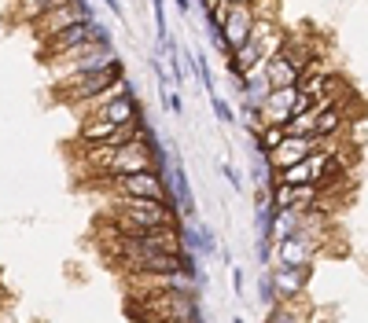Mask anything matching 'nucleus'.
Listing matches in <instances>:
<instances>
[{
	"label": "nucleus",
	"instance_id": "obj_1",
	"mask_svg": "<svg viewBox=\"0 0 368 323\" xmlns=\"http://www.w3.org/2000/svg\"><path fill=\"white\" fill-rule=\"evenodd\" d=\"M103 232L107 235H144L163 224H181V213L170 199H137V195H118L107 206Z\"/></svg>",
	"mask_w": 368,
	"mask_h": 323
},
{
	"label": "nucleus",
	"instance_id": "obj_2",
	"mask_svg": "<svg viewBox=\"0 0 368 323\" xmlns=\"http://www.w3.org/2000/svg\"><path fill=\"white\" fill-rule=\"evenodd\" d=\"M129 316L140 323H199L196 286H166L151 294H133Z\"/></svg>",
	"mask_w": 368,
	"mask_h": 323
},
{
	"label": "nucleus",
	"instance_id": "obj_3",
	"mask_svg": "<svg viewBox=\"0 0 368 323\" xmlns=\"http://www.w3.org/2000/svg\"><path fill=\"white\" fill-rule=\"evenodd\" d=\"M92 44H115V37H110V29H107L100 19L77 22V26H70V29H63V34L48 37V41H41V52H37V59H44V62L74 59V55L89 52Z\"/></svg>",
	"mask_w": 368,
	"mask_h": 323
},
{
	"label": "nucleus",
	"instance_id": "obj_4",
	"mask_svg": "<svg viewBox=\"0 0 368 323\" xmlns=\"http://www.w3.org/2000/svg\"><path fill=\"white\" fill-rule=\"evenodd\" d=\"M118 77H125V62H122V59H115V62H110V67H103V70L56 81V85H52V100H56V103H67V107H77V103L92 100L96 92H103L110 81H118Z\"/></svg>",
	"mask_w": 368,
	"mask_h": 323
},
{
	"label": "nucleus",
	"instance_id": "obj_5",
	"mask_svg": "<svg viewBox=\"0 0 368 323\" xmlns=\"http://www.w3.org/2000/svg\"><path fill=\"white\" fill-rule=\"evenodd\" d=\"M89 19H96V11H92L89 0H63V4L48 8L37 22H30V34H34L37 44H41V41L56 37V34H63V29L77 26V22H89Z\"/></svg>",
	"mask_w": 368,
	"mask_h": 323
},
{
	"label": "nucleus",
	"instance_id": "obj_6",
	"mask_svg": "<svg viewBox=\"0 0 368 323\" xmlns=\"http://www.w3.org/2000/svg\"><path fill=\"white\" fill-rule=\"evenodd\" d=\"M115 59H118L115 44H92L89 52L74 55V59H59V62H48V67L56 70V81H63V77H82V74H92V70H103V67H110V62H115Z\"/></svg>",
	"mask_w": 368,
	"mask_h": 323
},
{
	"label": "nucleus",
	"instance_id": "obj_7",
	"mask_svg": "<svg viewBox=\"0 0 368 323\" xmlns=\"http://www.w3.org/2000/svg\"><path fill=\"white\" fill-rule=\"evenodd\" d=\"M82 118H107V121H115V125H140L144 121V110H140L137 92H122L110 103L89 110V114H82Z\"/></svg>",
	"mask_w": 368,
	"mask_h": 323
},
{
	"label": "nucleus",
	"instance_id": "obj_8",
	"mask_svg": "<svg viewBox=\"0 0 368 323\" xmlns=\"http://www.w3.org/2000/svg\"><path fill=\"white\" fill-rule=\"evenodd\" d=\"M250 26H254V8L250 4H225V19H221V37H225L229 52L250 41Z\"/></svg>",
	"mask_w": 368,
	"mask_h": 323
},
{
	"label": "nucleus",
	"instance_id": "obj_9",
	"mask_svg": "<svg viewBox=\"0 0 368 323\" xmlns=\"http://www.w3.org/2000/svg\"><path fill=\"white\" fill-rule=\"evenodd\" d=\"M321 136H287L280 147L269 154V166L273 169H287V166H295V162H302L306 154H313V151H321Z\"/></svg>",
	"mask_w": 368,
	"mask_h": 323
},
{
	"label": "nucleus",
	"instance_id": "obj_10",
	"mask_svg": "<svg viewBox=\"0 0 368 323\" xmlns=\"http://www.w3.org/2000/svg\"><path fill=\"white\" fill-rule=\"evenodd\" d=\"M269 272H273V286H277L280 301H287V298H302V294H306V290H310V268L273 265Z\"/></svg>",
	"mask_w": 368,
	"mask_h": 323
},
{
	"label": "nucleus",
	"instance_id": "obj_11",
	"mask_svg": "<svg viewBox=\"0 0 368 323\" xmlns=\"http://www.w3.org/2000/svg\"><path fill=\"white\" fill-rule=\"evenodd\" d=\"M265 77H269V85H273V88H291V85H298L302 70L280 52V55H273L265 62Z\"/></svg>",
	"mask_w": 368,
	"mask_h": 323
},
{
	"label": "nucleus",
	"instance_id": "obj_12",
	"mask_svg": "<svg viewBox=\"0 0 368 323\" xmlns=\"http://www.w3.org/2000/svg\"><path fill=\"white\" fill-rule=\"evenodd\" d=\"M258 59H262V44H258V41H243L239 48H232V52L225 55V67H229V74L239 81Z\"/></svg>",
	"mask_w": 368,
	"mask_h": 323
},
{
	"label": "nucleus",
	"instance_id": "obj_13",
	"mask_svg": "<svg viewBox=\"0 0 368 323\" xmlns=\"http://www.w3.org/2000/svg\"><path fill=\"white\" fill-rule=\"evenodd\" d=\"M122 125L107 121V118H82V128H77V143H110V136L118 133Z\"/></svg>",
	"mask_w": 368,
	"mask_h": 323
},
{
	"label": "nucleus",
	"instance_id": "obj_14",
	"mask_svg": "<svg viewBox=\"0 0 368 323\" xmlns=\"http://www.w3.org/2000/svg\"><path fill=\"white\" fill-rule=\"evenodd\" d=\"M306 298V294H302ZM302 298H287V301H277L269 309V319L265 323H310V309H302Z\"/></svg>",
	"mask_w": 368,
	"mask_h": 323
},
{
	"label": "nucleus",
	"instance_id": "obj_15",
	"mask_svg": "<svg viewBox=\"0 0 368 323\" xmlns=\"http://www.w3.org/2000/svg\"><path fill=\"white\" fill-rule=\"evenodd\" d=\"M346 128V103H331L328 110H321V118H317V136H343Z\"/></svg>",
	"mask_w": 368,
	"mask_h": 323
},
{
	"label": "nucleus",
	"instance_id": "obj_16",
	"mask_svg": "<svg viewBox=\"0 0 368 323\" xmlns=\"http://www.w3.org/2000/svg\"><path fill=\"white\" fill-rule=\"evenodd\" d=\"M250 140H254V147H258V154L269 158L287 140V125H262V128H254V133H250Z\"/></svg>",
	"mask_w": 368,
	"mask_h": 323
},
{
	"label": "nucleus",
	"instance_id": "obj_17",
	"mask_svg": "<svg viewBox=\"0 0 368 323\" xmlns=\"http://www.w3.org/2000/svg\"><path fill=\"white\" fill-rule=\"evenodd\" d=\"M56 4H63V0H15V11L11 15H15V22L30 26V22H37L48 8H56Z\"/></svg>",
	"mask_w": 368,
	"mask_h": 323
},
{
	"label": "nucleus",
	"instance_id": "obj_18",
	"mask_svg": "<svg viewBox=\"0 0 368 323\" xmlns=\"http://www.w3.org/2000/svg\"><path fill=\"white\" fill-rule=\"evenodd\" d=\"M210 110H214V118H217V121H225V125H232V121H236V110L229 107L225 95H217V92L210 95Z\"/></svg>",
	"mask_w": 368,
	"mask_h": 323
},
{
	"label": "nucleus",
	"instance_id": "obj_19",
	"mask_svg": "<svg viewBox=\"0 0 368 323\" xmlns=\"http://www.w3.org/2000/svg\"><path fill=\"white\" fill-rule=\"evenodd\" d=\"M258 294H262V301L269 305V309H273V305L280 301L277 286H273V272H265V276H262V283H258Z\"/></svg>",
	"mask_w": 368,
	"mask_h": 323
},
{
	"label": "nucleus",
	"instance_id": "obj_20",
	"mask_svg": "<svg viewBox=\"0 0 368 323\" xmlns=\"http://www.w3.org/2000/svg\"><path fill=\"white\" fill-rule=\"evenodd\" d=\"M158 95H163V103H166V110L170 114H184V100L177 92H170V88H158Z\"/></svg>",
	"mask_w": 368,
	"mask_h": 323
},
{
	"label": "nucleus",
	"instance_id": "obj_21",
	"mask_svg": "<svg viewBox=\"0 0 368 323\" xmlns=\"http://www.w3.org/2000/svg\"><path fill=\"white\" fill-rule=\"evenodd\" d=\"M217 169H221V176H225V180H229V184H232L236 191H243V176H239V169H232L229 162H221Z\"/></svg>",
	"mask_w": 368,
	"mask_h": 323
},
{
	"label": "nucleus",
	"instance_id": "obj_22",
	"mask_svg": "<svg viewBox=\"0 0 368 323\" xmlns=\"http://www.w3.org/2000/svg\"><path fill=\"white\" fill-rule=\"evenodd\" d=\"M232 290H236V298L247 294V272L243 268H232Z\"/></svg>",
	"mask_w": 368,
	"mask_h": 323
},
{
	"label": "nucleus",
	"instance_id": "obj_23",
	"mask_svg": "<svg viewBox=\"0 0 368 323\" xmlns=\"http://www.w3.org/2000/svg\"><path fill=\"white\" fill-rule=\"evenodd\" d=\"M199 8H203L206 19H214V15H217L221 8H225V0H199Z\"/></svg>",
	"mask_w": 368,
	"mask_h": 323
},
{
	"label": "nucleus",
	"instance_id": "obj_24",
	"mask_svg": "<svg viewBox=\"0 0 368 323\" xmlns=\"http://www.w3.org/2000/svg\"><path fill=\"white\" fill-rule=\"evenodd\" d=\"M103 4H107L110 15H118V19H122V0H103Z\"/></svg>",
	"mask_w": 368,
	"mask_h": 323
},
{
	"label": "nucleus",
	"instance_id": "obj_25",
	"mask_svg": "<svg viewBox=\"0 0 368 323\" xmlns=\"http://www.w3.org/2000/svg\"><path fill=\"white\" fill-rule=\"evenodd\" d=\"M173 8H177L181 15H188L191 11V0H173Z\"/></svg>",
	"mask_w": 368,
	"mask_h": 323
},
{
	"label": "nucleus",
	"instance_id": "obj_26",
	"mask_svg": "<svg viewBox=\"0 0 368 323\" xmlns=\"http://www.w3.org/2000/svg\"><path fill=\"white\" fill-rule=\"evenodd\" d=\"M225 4H250V0H225Z\"/></svg>",
	"mask_w": 368,
	"mask_h": 323
},
{
	"label": "nucleus",
	"instance_id": "obj_27",
	"mask_svg": "<svg viewBox=\"0 0 368 323\" xmlns=\"http://www.w3.org/2000/svg\"><path fill=\"white\" fill-rule=\"evenodd\" d=\"M232 323H243V319H239V316H236V319H232Z\"/></svg>",
	"mask_w": 368,
	"mask_h": 323
}]
</instances>
